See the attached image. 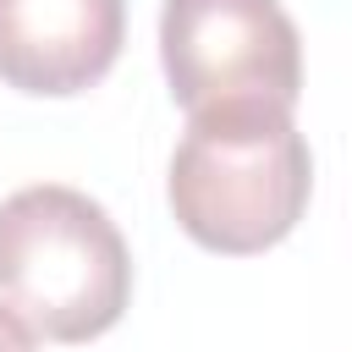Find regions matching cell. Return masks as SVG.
<instances>
[{
	"mask_svg": "<svg viewBox=\"0 0 352 352\" xmlns=\"http://www.w3.org/2000/svg\"><path fill=\"white\" fill-rule=\"evenodd\" d=\"M160 66L187 116L297 110L302 38L280 0H165Z\"/></svg>",
	"mask_w": 352,
	"mask_h": 352,
	"instance_id": "3957f363",
	"label": "cell"
},
{
	"mask_svg": "<svg viewBox=\"0 0 352 352\" xmlns=\"http://www.w3.org/2000/svg\"><path fill=\"white\" fill-rule=\"evenodd\" d=\"M0 352H33V336H28L6 308H0Z\"/></svg>",
	"mask_w": 352,
	"mask_h": 352,
	"instance_id": "5b68a950",
	"label": "cell"
},
{
	"mask_svg": "<svg viewBox=\"0 0 352 352\" xmlns=\"http://www.w3.org/2000/svg\"><path fill=\"white\" fill-rule=\"evenodd\" d=\"M126 44V0H0V82L72 99L110 77Z\"/></svg>",
	"mask_w": 352,
	"mask_h": 352,
	"instance_id": "277c9868",
	"label": "cell"
},
{
	"mask_svg": "<svg viewBox=\"0 0 352 352\" xmlns=\"http://www.w3.org/2000/svg\"><path fill=\"white\" fill-rule=\"evenodd\" d=\"M132 253L110 209L66 182L0 198V308L44 341L77 346L121 324Z\"/></svg>",
	"mask_w": 352,
	"mask_h": 352,
	"instance_id": "7a4b0ae2",
	"label": "cell"
},
{
	"mask_svg": "<svg viewBox=\"0 0 352 352\" xmlns=\"http://www.w3.org/2000/svg\"><path fill=\"white\" fill-rule=\"evenodd\" d=\"M176 226L226 258L264 253L297 231L314 198V154L292 110H209L187 116V132L165 170Z\"/></svg>",
	"mask_w": 352,
	"mask_h": 352,
	"instance_id": "6da1fadb",
	"label": "cell"
}]
</instances>
